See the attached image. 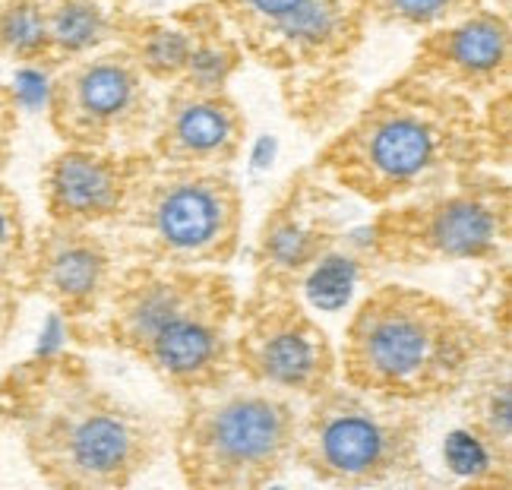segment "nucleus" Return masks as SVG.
Here are the masks:
<instances>
[{
    "instance_id": "obj_1",
    "label": "nucleus",
    "mask_w": 512,
    "mask_h": 490,
    "mask_svg": "<svg viewBox=\"0 0 512 490\" xmlns=\"http://www.w3.org/2000/svg\"><path fill=\"white\" fill-rule=\"evenodd\" d=\"M0 427L57 490L130 487L171 446L159 415L117 396L73 351L19 361L0 377Z\"/></svg>"
},
{
    "instance_id": "obj_2",
    "label": "nucleus",
    "mask_w": 512,
    "mask_h": 490,
    "mask_svg": "<svg viewBox=\"0 0 512 490\" xmlns=\"http://www.w3.org/2000/svg\"><path fill=\"white\" fill-rule=\"evenodd\" d=\"M313 165L339 190L389 206L494 165V155L468 95L402 73L329 136Z\"/></svg>"
},
{
    "instance_id": "obj_3",
    "label": "nucleus",
    "mask_w": 512,
    "mask_h": 490,
    "mask_svg": "<svg viewBox=\"0 0 512 490\" xmlns=\"http://www.w3.org/2000/svg\"><path fill=\"white\" fill-rule=\"evenodd\" d=\"M509 351L494 329L452 301L415 285L370 288L351 310L339 351V380L386 402L440 405Z\"/></svg>"
},
{
    "instance_id": "obj_4",
    "label": "nucleus",
    "mask_w": 512,
    "mask_h": 490,
    "mask_svg": "<svg viewBox=\"0 0 512 490\" xmlns=\"http://www.w3.org/2000/svg\"><path fill=\"white\" fill-rule=\"evenodd\" d=\"M238 288L222 269L130 263L121 269L98 329V348L143 364L184 402L238 377Z\"/></svg>"
},
{
    "instance_id": "obj_5",
    "label": "nucleus",
    "mask_w": 512,
    "mask_h": 490,
    "mask_svg": "<svg viewBox=\"0 0 512 490\" xmlns=\"http://www.w3.org/2000/svg\"><path fill=\"white\" fill-rule=\"evenodd\" d=\"M244 57L272 70L285 108L304 130H326L354 95L367 0H212Z\"/></svg>"
},
{
    "instance_id": "obj_6",
    "label": "nucleus",
    "mask_w": 512,
    "mask_h": 490,
    "mask_svg": "<svg viewBox=\"0 0 512 490\" xmlns=\"http://www.w3.org/2000/svg\"><path fill=\"white\" fill-rule=\"evenodd\" d=\"M244 231V193L222 168L152 162L124 212L105 225L117 257L149 266L222 269Z\"/></svg>"
},
{
    "instance_id": "obj_7",
    "label": "nucleus",
    "mask_w": 512,
    "mask_h": 490,
    "mask_svg": "<svg viewBox=\"0 0 512 490\" xmlns=\"http://www.w3.org/2000/svg\"><path fill=\"white\" fill-rule=\"evenodd\" d=\"M301 411L294 399L253 386H219L187 399L171 427L177 472L196 490H260L294 465Z\"/></svg>"
},
{
    "instance_id": "obj_8",
    "label": "nucleus",
    "mask_w": 512,
    "mask_h": 490,
    "mask_svg": "<svg viewBox=\"0 0 512 490\" xmlns=\"http://www.w3.org/2000/svg\"><path fill=\"white\" fill-rule=\"evenodd\" d=\"M512 193L500 174L478 168L440 190L380 206L367 247L380 266L430 269L452 263H506Z\"/></svg>"
},
{
    "instance_id": "obj_9",
    "label": "nucleus",
    "mask_w": 512,
    "mask_h": 490,
    "mask_svg": "<svg viewBox=\"0 0 512 490\" xmlns=\"http://www.w3.org/2000/svg\"><path fill=\"white\" fill-rule=\"evenodd\" d=\"M421 440L418 405L386 402L336 380L307 402L294 465L332 487L418 484L424 481Z\"/></svg>"
},
{
    "instance_id": "obj_10",
    "label": "nucleus",
    "mask_w": 512,
    "mask_h": 490,
    "mask_svg": "<svg viewBox=\"0 0 512 490\" xmlns=\"http://www.w3.org/2000/svg\"><path fill=\"white\" fill-rule=\"evenodd\" d=\"M159 117V98L146 73L121 45L57 67L48 89V124L64 146L143 149Z\"/></svg>"
},
{
    "instance_id": "obj_11",
    "label": "nucleus",
    "mask_w": 512,
    "mask_h": 490,
    "mask_svg": "<svg viewBox=\"0 0 512 490\" xmlns=\"http://www.w3.org/2000/svg\"><path fill=\"white\" fill-rule=\"evenodd\" d=\"M234 370L294 402H310L339 380V351L294 294L250 291L234 320Z\"/></svg>"
},
{
    "instance_id": "obj_12",
    "label": "nucleus",
    "mask_w": 512,
    "mask_h": 490,
    "mask_svg": "<svg viewBox=\"0 0 512 490\" xmlns=\"http://www.w3.org/2000/svg\"><path fill=\"white\" fill-rule=\"evenodd\" d=\"M342 196L310 165L294 171L269 206L253 244V291L294 294L345 244Z\"/></svg>"
},
{
    "instance_id": "obj_13",
    "label": "nucleus",
    "mask_w": 512,
    "mask_h": 490,
    "mask_svg": "<svg viewBox=\"0 0 512 490\" xmlns=\"http://www.w3.org/2000/svg\"><path fill=\"white\" fill-rule=\"evenodd\" d=\"M121 269L124 260L105 231L45 222L29 238L26 294H42L61 313L76 345L98 348V329Z\"/></svg>"
},
{
    "instance_id": "obj_14",
    "label": "nucleus",
    "mask_w": 512,
    "mask_h": 490,
    "mask_svg": "<svg viewBox=\"0 0 512 490\" xmlns=\"http://www.w3.org/2000/svg\"><path fill=\"white\" fill-rule=\"evenodd\" d=\"M405 76L427 80L478 98L509 92L512 83V26L506 10H475L456 23L421 35Z\"/></svg>"
},
{
    "instance_id": "obj_15",
    "label": "nucleus",
    "mask_w": 512,
    "mask_h": 490,
    "mask_svg": "<svg viewBox=\"0 0 512 490\" xmlns=\"http://www.w3.org/2000/svg\"><path fill=\"white\" fill-rule=\"evenodd\" d=\"M155 155L143 149L64 146L42 168V203L54 225L105 228L124 212L133 187L152 168Z\"/></svg>"
},
{
    "instance_id": "obj_16",
    "label": "nucleus",
    "mask_w": 512,
    "mask_h": 490,
    "mask_svg": "<svg viewBox=\"0 0 512 490\" xmlns=\"http://www.w3.org/2000/svg\"><path fill=\"white\" fill-rule=\"evenodd\" d=\"M244 143L247 117L228 89L171 83L146 149L162 165L228 171L241 159Z\"/></svg>"
},
{
    "instance_id": "obj_17",
    "label": "nucleus",
    "mask_w": 512,
    "mask_h": 490,
    "mask_svg": "<svg viewBox=\"0 0 512 490\" xmlns=\"http://www.w3.org/2000/svg\"><path fill=\"white\" fill-rule=\"evenodd\" d=\"M133 64L146 73L149 83L171 86L184 76L187 57L193 48V26L190 13L174 10L171 16H152V13H121L117 19V38Z\"/></svg>"
},
{
    "instance_id": "obj_18",
    "label": "nucleus",
    "mask_w": 512,
    "mask_h": 490,
    "mask_svg": "<svg viewBox=\"0 0 512 490\" xmlns=\"http://www.w3.org/2000/svg\"><path fill=\"white\" fill-rule=\"evenodd\" d=\"M117 10L105 0H48V61L45 67H64L67 61L114 45Z\"/></svg>"
},
{
    "instance_id": "obj_19",
    "label": "nucleus",
    "mask_w": 512,
    "mask_h": 490,
    "mask_svg": "<svg viewBox=\"0 0 512 490\" xmlns=\"http://www.w3.org/2000/svg\"><path fill=\"white\" fill-rule=\"evenodd\" d=\"M187 13L193 26V48L187 57V70L177 83L196 89H225L244 64V48L212 0L190 4Z\"/></svg>"
},
{
    "instance_id": "obj_20",
    "label": "nucleus",
    "mask_w": 512,
    "mask_h": 490,
    "mask_svg": "<svg viewBox=\"0 0 512 490\" xmlns=\"http://www.w3.org/2000/svg\"><path fill=\"white\" fill-rule=\"evenodd\" d=\"M465 392V424L497 446L503 456H512V383H509V351H497Z\"/></svg>"
},
{
    "instance_id": "obj_21",
    "label": "nucleus",
    "mask_w": 512,
    "mask_h": 490,
    "mask_svg": "<svg viewBox=\"0 0 512 490\" xmlns=\"http://www.w3.org/2000/svg\"><path fill=\"white\" fill-rule=\"evenodd\" d=\"M443 462L452 475L471 487H494V490L512 487V456H503L497 446H490L468 424H462L446 437Z\"/></svg>"
},
{
    "instance_id": "obj_22",
    "label": "nucleus",
    "mask_w": 512,
    "mask_h": 490,
    "mask_svg": "<svg viewBox=\"0 0 512 490\" xmlns=\"http://www.w3.org/2000/svg\"><path fill=\"white\" fill-rule=\"evenodd\" d=\"M0 57L38 67L48 61V0H0Z\"/></svg>"
},
{
    "instance_id": "obj_23",
    "label": "nucleus",
    "mask_w": 512,
    "mask_h": 490,
    "mask_svg": "<svg viewBox=\"0 0 512 490\" xmlns=\"http://www.w3.org/2000/svg\"><path fill=\"white\" fill-rule=\"evenodd\" d=\"M484 7V0H367L370 23L399 29H440Z\"/></svg>"
},
{
    "instance_id": "obj_24",
    "label": "nucleus",
    "mask_w": 512,
    "mask_h": 490,
    "mask_svg": "<svg viewBox=\"0 0 512 490\" xmlns=\"http://www.w3.org/2000/svg\"><path fill=\"white\" fill-rule=\"evenodd\" d=\"M29 225L19 196L10 184L0 181V276L26 288L29 266Z\"/></svg>"
},
{
    "instance_id": "obj_25",
    "label": "nucleus",
    "mask_w": 512,
    "mask_h": 490,
    "mask_svg": "<svg viewBox=\"0 0 512 490\" xmlns=\"http://www.w3.org/2000/svg\"><path fill=\"white\" fill-rule=\"evenodd\" d=\"M484 117V130H487V140H490V155H494V165H509V121H512V111H509V92H500L494 98H487V108L481 111Z\"/></svg>"
},
{
    "instance_id": "obj_26",
    "label": "nucleus",
    "mask_w": 512,
    "mask_h": 490,
    "mask_svg": "<svg viewBox=\"0 0 512 490\" xmlns=\"http://www.w3.org/2000/svg\"><path fill=\"white\" fill-rule=\"evenodd\" d=\"M19 130V98L10 86H0V171L13 155V140Z\"/></svg>"
},
{
    "instance_id": "obj_27",
    "label": "nucleus",
    "mask_w": 512,
    "mask_h": 490,
    "mask_svg": "<svg viewBox=\"0 0 512 490\" xmlns=\"http://www.w3.org/2000/svg\"><path fill=\"white\" fill-rule=\"evenodd\" d=\"M26 298V288L16 285L13 279H4L0 276V345L7 342V336L16 326V317H19V304Z\"/></svg>"
},
{
    "instance_id": "obj_28",
    "label": "nucleus",
    "mask_w": 512,
    "mask_h": 490,
    "mask_svg": "<svg viewBox=\"0 0 512 490\" xmlns=\"http://www.w3.org/2000/svg\"><path fill=\"white\" fill-rule=\"evenodd\" d=\"M105 4H111V7H117V10H127L130 0H105Z\"/></svg>"
}]
</instances>
